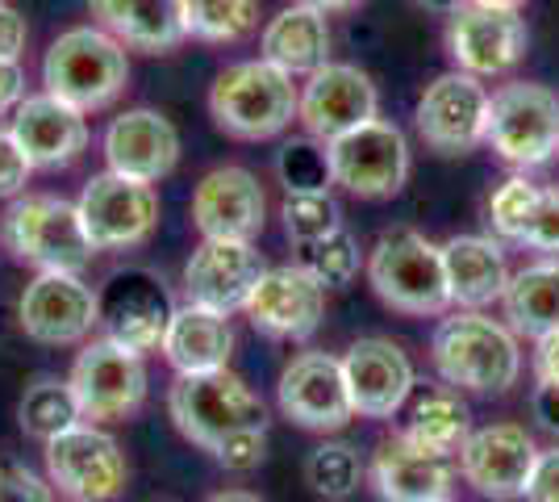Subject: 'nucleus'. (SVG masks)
I'll return each instance as SVG.
<instances>
[{
	"mask_svg": "<svg viewBox=\"0 0 559 502\" xmlns=\"http://www.w3.org/2000/svg\"><path fill=\"white\" fill-rule=\"evenodd\" d=\"M430 360L451 389L467 394H506L522 377L518 335L480 311L447 314L430 339Z\"/></svg>",
	"mask_w": 559,
	"mask_h": 502,
	"instance_id": "f257e3e1",
	"label": "nucleus"
},
{
	"mask_svg": "<svg viewBox=\"0 0 559 502\" xmlns=\"http://www.w3.org/2000/svg\"><path fill=\"white\" fill-rule=\"evenodd\" d=\"M263 456H267V428H247L234 431L226 444H217L213 460L222 469H230V474H251V469L263 465Z\"/></svg>",
	"mask_w": 559,
	"mask_h": 502,
	"instance_id": "58836bf2",
	"label": "nucleus"
},
{
	"mask_svg": "<svg viewBox=\"0 0 559 502\" xmlns=\"http://www.w3.org/2000/svg\"><path fill=\"white\" fill-rule=\"evenodd\" d=\"M210 502H263V499H255L251 490H226V494H213Z\"/></svg>",
	"mask_w": 559,
	"mask_h": 502,
	"instance_id": "3c124183",
	"label": "nucleus"
},
{
	"mask_svg": "<svg viewBox=\"0 0 559 502\" xmlns=\"http://www.w3.org/2000/svg\"><path fill=\"white\" fill-rule=\"evenodd\" d=\"M338 360H343V377H347L355 415L393 419L414 398V385H418L414 360L405 357V348L393 339H384V335L355 339Z\"/></svg>",
	"mask_w": 559,
	"mask_h": 502,
	"instance_id": "6ab92c4d",
	"label": "nucleus"
},
{
	"mask_svg": "<svg viewBox=\"0 0 559 502\" xmlns=\"http://www.w3.org/2000/svg\"><path fill=\"white\" fill-rule=\"evenodd\" d=\"M100 297V331L130 352H155L164 343L167 323L176 314V302L167 293L164 277L151 268H121L114 272L105 289H96Z\"/></svg>",
	"mask_w": 559,
	"mask_h": 502,
	"instance_id": "2eb2a0df",
	"label": "nucleus"
},
{
	"mask_svg": "<svg viewBox=\"0 0 559 502\" xmlns=\"http://www.w3.org/2000/svg\"><path fill=\"white\" fill-rule=\"evenodd\" d=\"M460 474L464 481L492 502H513L526 494V481L535 474L538 444L535 435L518 423H489L476 428L460 448Z\"/></svg>",
	"mask_w": 559,
	"mask_h": 502,
	"instance_id": "f3484780",
	"label": "nucleus"
},
{
	"mask_svg": "<svg viewBox=\"0 0 559 502\" xmlns=\"http://www.w3.org/2000/svg\"><path fill=\"white\" fill-rule=\"evenodd\" d=\"M526 502H559V444L538 453L535 460V474L526 481Z\"/></svg>",
	"mask_w": 559,
	"mask_h": 502,
	"instance_id": "37998d69",
	"label": "nucleus"
},
{
	"mask_svg": "<svg viewBox=\"0 0 559 502\" xmlns=\"http://www.w3.org/2000/svg\"><path fill=\"white\" fill-rule=\"evenodd\" d=\"M535 382L559 385V331L535 339Z\"/></svg>",
	"mask_w": 559,
	"mask_h": 502,
	"instance_id": "de8ad7c7",
	"label": "nucleus"
},
{
	"mask_svg": "<svg viewBox=\"0 0 559 502\" xmlns=\"http://www.w3.org/2000/svg\"><path fill=\"white\" fill-rule=\"evenodd\" d=\"M105 164L117 176L159 185L180 164V130L159 109H126L105 130Z\"/></svg>",
	"mask_w": 559,
	"mask_h": 502,
	"instance_id": "5701e85b",
	"label": "nucleus"
},
{
	"mask_svg": "<svg viewBox=\"0 0 559 502\" xmlns=\"http://www.w3.org/2000/svg\"><path fill=\"white\" fill-rule=\"evenodd\" d=\"M0 235H4V247L13 252V260L29 264L38 272H84L96 256L75 201L50 197V192L13 197L0 222Z\"/></svg>",
	"mask_w": 559,
	"mask_h": 502,
	"instance_id": "39448f33",
	"label": "nucleus"
},
{
	"mask_svg": "<svg viewBox=\"0 0 559 502\" xmlns=\"http://www.w3.org/2000/svg\"><path fill=\"white\" fill-rule=\"evenodd\" d=\"M280 415L305 431H343L355 419L343 360L326 352H301L284 364L276 382Z\"/></svg>",
	"mask_w": 559,
	"mask_h": 502,
	"instance_id": "dca6fc26",
	"label": "nucleus"
},
{
	"mask_svg": "<svg viewBox=\"0 0 559 502\" xmlns=\"http://www.w3.org/2000/svg\"><path fill=\"white\" fill-rule=\"evenodd\" d=\"M29 176H34V164L25 160L22 143L13 139L9 126H0V201L22 197L25 185H29Z\"/></svg>",
	"mask_w": 559,
	"mask_h": 502,
	"instance_id": "a19ab883",
	"label": "nucleus"
},
{
	"mask_svg": "<svg viewBox=\"0 0 559 502\" xmlns=\"http://www.w3.org/2000/svg\"><path fill=\"white\" fill-rule=\"evenodd\" d=\"M100 30H109L121 47L167 55L185 43L180 0H88Z\"/></svg>",
	"mask_w": 559,
	"mask_h": 502,
	"instance_id": "c85d7f7f",
	"label": "nucleus"
},
{
	"mask_svg": "<svg viewBox=\"0 0 559 502\" xmlns=\"http://www.w3.org/2000/svg\"><path fill=\"white\" fill-rule=\"evenodd\" d=\"M418 4H426V9H435V13H447V17H451V13H455L460 4H467V0H418Z\"/></svg>",
	"mask_w": 559,
	"mask_h": 502,
	"instance_id": "8fccbe9b",
	"label": "nucleus"
},
{
	"mask_svg": "<svg viewBox=\"0 0 559 502\" xmlns=\"http://www.w3.org/2000/svg\"><path fill=\"white\" fill-rule=\"evenodd\" d=\"M297 264H301L318 285L343 289L359 277L364 252H359V240L350 235L347 226H338V231H330V235H322V240L297 243Z\"/></svg>",
	"mask_w": 559,
	"mask_h": 502,
	"instance_id": "72a5a7b5",
	"label": "nucleus"
},
{
	"mask_svg": "<svg viewBox=\"0 0 559 502\" xmlns=\"http://www.w3.org/2000/svg\"><path fill=\"white\" fill-rule=\"evenodd\" d=\"M405 419H401V440L414 444L421 453L455 456L472 435V415H467L464 398L455 389H426L414 402H405Z\"/></svg>",
	"mask_w": 559,
	"mask_h": 502,
	"instance_id": "c756f323",
	"label": "nucleus"
},
{
	"mask_svg": "<svg viewBox=\"0 0 559 502\" xmlns=\"http://www.w3.org/2000/svg\"><path fill=\"white\" fill-rule=\"evenodd\" d=\"M159 352L176 369V377H197V373L230 369V357H234L230 318L185 302V306H176V314H171Z\"/></svg>",
	"mask_w": 559,
	"mask_h": 502,
	"instance_id": "bb28decb",
	"label": "nucleus"
},
{
	"mask_svg": "<svg viewBox=\"0 0 559 502\" xmlns=\"http://www.w3.org/2000/svg\"><path fill=\"white\" fill-rule=\"evenodd\" d=\"M25 101L22 59H0V114H13Z\"/></svg>",
	"mask_w": 559,
	"mask_h": 502,
	"instance_id": "a18cd8bd",
	"label": "nucleus"
},
{
	"mask_svg": "<svg viewBox=\"0 0 559 502\" xmlns=\"http://www.w3.org/2000/svg\"><path fill=\"white\" fill-rule=\"evenodd\" d=\"M185 34L213 47L251 38L259 25V0H180Z\"/></svg>",
	"mask_w": 559,
	"mask_h": 502,
	"instance_id": "2f4dec72",
	"label": "nucleus"
},
{
	"mask_svg": "<svg viewBox=\"0 0 559 502\" xmlns=\"http://www.w3.org/2000/svg\"><path fill=\"white\" fill-rule=\"evenodd\" d=\"M242 314L272 339H313L326 318V285H318L301 264H280L259 277Z\"/></svg>",
	"mask_w": 559,
	"mask_h": 502,
	"instance_id": "412c9836",
	"label": "nucleus"
},
{
	"mask_svg": "<svg viewBox=\"0 0 559 502\" xmlns=\"http://www.w3.org/2000/svg\"><path fill=\"white\" fill-rule=\"evenodd\" d=\"M522 243L543 256H559V189H543L535 201V214L522 231Z\"/></svg>",
	"mask_w": 559,
	"mask_h": 502,
	"instance_id": "ea45409f",
	"label": "nucleus"
},
{
	"mask_svg": "<svg viewBox=\"0 0 559 502\" xmlns=\"http://www.w3.org/2000/svg\"><path fill=\"white\" fill-rule=\"evenodd\" d=\"M368 281L376 297L396 314H447L451 311V289H447L443 247L430 243L414 226L384 231L368 252Z\"/></svg>",
	"mask_w": 559,
	"mask_h": 502,
	"instance_id": "20e7f679",
	"label": "nucleus"
},
{
	"mask_svg": "<svg viewBox=\"0 0 559 502\" xmlns=\"http://www.w3.org/2000/svg\"><path fill=\"white\" fill-rule=\"evenodd\" d=\"M25 43H29V25H25V17L13 9V4L0 0V59H22Z\"/></svg>",
	"mask_w": 559,
	"mask_h": 502,
	"instance_id": "c03bdc74",
	"label": "nucleus"
},
{
	"mask_svg": "<svg viewBox=\"0 0 559 502\" xmlns=\"http://www.w3.org/2000/svg\"><path fill=\"white\" fill-rule=\"evenodd\" d=\"M0 502H55V486L50 478H38L34 469L13 465V469H0Z\"/></svg>",
	"mask_w": 559,
	"mask_h": 502,
	"instance_id": "79ce46f5",
	"label": "nucleus"
},
{
	"mask_svg": "<svg viewBox=\"0 0 559 502\" xmlns=\"http://www.w3.org/2000/svg\"><path fill=\"white\" fill-rule=\"evenodd\" d=\"M43 448H47L50 486H59L71 502H114L130 481L121 444L96 423H75L59 431Z\"/></svg>",
	"mask_w": 559,
	"mask_h": 502,
	"instance_id": "9b49d317",
	"label": "nucleus"
},
{
	"mask_svg": "<svg viewBox=\"0 0 559 502\" xmlns=\"http://www.w3.org/2000/svg\"><path fill=\"white\" fill-rule=\"evenodd\" d=\"M359 478H364V465H359V453L350 448L347 440H326L305 460V481L322 499H350Z\"/></svg>",
	"mask_w": 559,
	"mask_h": 502,
	"instance_id": "f704fd0d",
	"label": "nucleus"
},
{
	"mask_svg": "<svg viewBox=\"0 0 559 502\" xmlns=\"http://www.w3.org/2000/svg\"><path fill=\"white\" fill-rule=\"evenodd\" d=\"M68 382L75 402H80L84 423H96V428L134 419L146 402V364H142V357L114 343V339H105V335L80 348Z\"/></svg>",
	"mask_w": 559,
	"mask_h": 502,
	"instance_id": "1a4fd4ad",
	"label": "nucleus"
},
{
	"mask_svg": "<svg viewBox=\"0 0 559 502\" xmlns=\"http://www.w3.org/2000/svg\"><path fill=\"white\" fill-rule=\"evenodd\" d=\"M538 185H531L526 176H510L501 180L489 197V226L510 243H522V231L526 222L535 214V201H538Z\"/></svg>",
	"mask_w": 559,
	"mask_h": 502,
	"instance_id": "e433bc0d",
	"label": "nucleus"
},
{
	"mask_svg": "<svg viewBox=\"0 0 559 502\" xmlns=\"http://www.w3.org/2000/svg\"><path fill=\"white\" fill-rule=\"evenodd\" d=\"M43 84L80 114L109 109L130 84V55L100 25H71L47 47Z\"/></svg>",
	"mask_w": 559,
	"mask_h": 502,
	"instance_id": "7ed1b4c3",
	"label": "nucleus"
},
{
	"mask_svg": "<svg viewBox=\"0 0 559 502\" xmlns=\"http://www.w3.org/2000/svg\"><path fill=\"white\" fill-rule=\"evenodd\" d=\"M472 4H497V9H522L526 0H472Z\"/></svg>",
	"mask_w": 559,
	"mask_h": 502,
	"instance_id": "603ef678",
	"label": "nucleus"
},
{
	"mask_svg": "<svg viewBox=\"0 0 559 502\" xmlns=\"http://www.w3.org/2000/svg\"><path fill=\"white\" fill-rule=\"evenodd\" d=\"M293 80L297 75H288L267 59H247L226 68L210 89V114L217 130L242 143H263L284 135L301 109V89Z\"/></svg>",
	"mask_w": 559,
	"mask_h": 502,
	"instance_id": "f03ea898",
	"label": "nucleus"
},
{
	"mask_svg": "<svg viewBox=\"0 0 559 502\" xmlns=\"http://www.w3.org/2000/svg\"><path fill=\"white\" fill-rule=\"evenodd\" d=\"M9 130L22 143L25 160L34 167H43V172L75 164L88 151V114H80L75 105L50 93L25 96L22 105L13 109Z\"/></svg>",
	"mask_w": 559,
	"mask_h": 502,
	"instance_id": "b1692460",
	"label": "nucleus"
},
{
	"mask_svg": "<svg viewBox=\"0 0 559 502\" xmlns=\"http://www.w3.org/2000/svg\"><path fill=\"white\" fill-rule=\"evenodd\" d=\"M489 105L492 93L485 80L467 72H443L426 84L418 96V135L421 143L439 155H467L489 139Z\"/></svg>",
	"mask_w": 559,
	"mask_h": 502,
	"instance_id": "f8f14e48",
	"label": "nucleus"
},
{
	"mask_svg": "<svg viewBox=\"0 0 559 502\" xmlns=\"http://www.w3.org/2000/svg\"><path fill=\"white\" fill-rule=\"evenodd\" d=\"M531 47V30L518 9H497V4H460L447 22V55L455 68L476 80L510 75Z\"/></svg>",
	"mask_w": 559,
	"mask_h": 502,
	"instance_id": "ddd939ff",
	"label": "nucleus"
},
{
	"mask_svg": "<svg viewBox=\"0 0 559 502\" xmlns=\"http://www.w3.org/2000/svg\"><path fill=\"white\" fill-rule=\"evenodd\" d=\"M17 423H22L25 435L38 440V444H47L59 431L84 423L80 402H75V394H71V382L38 377V382L22 394V402H17Z\"/></svg>",
	"mask_w": 559,
	"mask_h": 502,
	"instance_id": "473e14b6",
	"label": "nucleus"
},
{
	"mask_svg": "<svg viewBox=\"0 0 559 502\" xmlns=\"http://www.w3.org/2000/svg\"><path fill=\"white\" fill-rule=\"evenodd\" d=\"M531 410H535L538 428L551 431V435L559 440V385L538 382L535 394H531Z\"/></svg>",
	"mask_w": 559,
	"mask_h": 502,
	"instance_id": "49530a36",
	"label": "nucleus"
},
{
	"mask_svg": "<svg viewBox=\"0 0 559 502\" xmlns=\"http://www.w3.org/2000/svg\"><path fill=\"white\" fill-rule=\"evenodd\" d=\"M301 4H309V9H322V13H347V9H355L359 0H301Z\"/></svg>",
	"mask_w": 559,
	"mask_h": 502,
	"instance_id": "09e8293b",
	"label": "nucleus"
},
{
	"mask_svg": "<svg viewBox=\"0 0 559 502\" xmlns=\"http://www.w3.org/2000/svg\"><path fill=\"white\" fill-rule=\"evenodd\" d=\"M501 302L513 335L543 339L559 331V260H535L518 268Z\"/></svg>",
	"mask_w": 559,
	"mask_h": 502,
	"instance_id": "7c9ffc66",
	"label": "nucleus"
},
{
	"mask_svg": "<svg viewBox=\"0 0 559 502\" xmlns=\"http://www.w3.org/2000/svg\"><path fill=\"white\" fill-rule=\"evenodd\" d=\"M167 410H171L176 431L205 453H217V444H226L234 431L267 428L263 398L230 369L176 377L167 394Z\"/></svg>",
	"mask_w": 559,
	"mask_h": 502,
	"instance_id": "423d86ee",
	"label": "nucleus"
},
{
	"mask_svg": "<svg viewBox=\"0 0 559 502\" xmlns=\"http://www.w3.org/2000/svg\"><path fill=\"white\" fill-rule=\"evenodd\" d=\"M280 218H284V231H288L293 243H313L343 226V210H338V201L330 197V189L284 192Z\"/></svg>",
	"mask_w": 559,
	"mask_h": 502,
	"instance_id": "c9c22d12",
	"label": "nucleus"
},
{
	"mask_svg": "<svg viewBox=\"0 0 559 502\" xmlns=\"http://www.w3.org/2000/svg\"><path fill=\"white\" fill-rule=\"evenodd\" d=\"M326 164L330 185H343L364 201H384L405 189L414 160H409V143H405L401 126L372 118L359 130L326 143Z\"/></svg>",
	"mask_w": 559,
	"mask_h": 502,
	"instance_id": "6e6552de",
	"label": "nucleus"
},
{
	"mask_svg": "<svg viewBox=\"0 0 559 502\" xmlns=\"http://www.w3.org/2000/svg\"><path fill=\"white\" fill-rule=\"evenodd\" d=\"M80 222L88 231V243L96 252H130L155 235L159 226V192L146 180H130L117 172L93 176L80 201Z\"/></svg>",
	"mask_w": 559,
	"mask_h": 502,
	"instance_id": "9d476101",
	"label": "nucleus"
},
{
	"mask_svg": "<svg viewBox=\"0 0 559 502\" xmlns=\"http://www.w3.org/2000/svg\"><path fill=\"white\" fill-rule=\"evenodd\" d=\"M267 222V192L255 172L238 164L213 167L192 192V226L201 240L255 243Z\"/></svg>",
	"mask_w": 559,
	"mask_h": 502,
	"instance_id": "aec40b11",
	"label": "nucleus"
},
{
	"mask_svg": "<svg viewBox=\"0 0 559 502\" xmlns=\"http://www.w3.org/2000/svg\"><path fill=\"white\" fill-rule=\"evenodd\" d=\"M372 118H380V93L372 75L359 72L355 63H326L313 75H305L297 121L309 130V139L326 147Z\"/></svg>",
	"mask_w": 559,
	"mask_h": 502,
	"instance_id": "a211bd4d",
	"label": "nucleus"
},
{
	"mask_svg": "<svg viewBox=\"0 0 559 502\" xmlns=\"http://www.w3.org/2000/svg\"><path fill=\"white\" fill-rule=\"evenodd\" d=\"M17 327L47 348L84 343L100 327V297L80 272H38L17 297Z\"/></svg>",
	"mask_w": 559,
	"mask_h": 502,
	"instance_id": "4468645a",
	"label": "nucleus"
},
{
	"mask_svg": "<svg viewBox=\"0 0 559 502\" xmlns=\"http://www.w3.org/2000/svg\"><path fill=\"white\" fill-rule=\"evenodd\" d=\"M318 143V139H313ZM301 139V143H288L280 151V180L288 192L301 189H330V164H326V147H318Z\"/></svg>",
	"mask_w": 559,
	"mask_h": 502,
	"instance_id": "4c0bfd02",
	"label": "nucleus"
},
{
	"mask_svg": "<svg viewBox=\"0 0 559 502\" xmlns=\"http://www.w3.org/2000/svg\"><path fill=\"white\" fill-rule=\"evenodd\" d=\"M485 143L510 167H543L551 155H559V93L531 80L497 89Z\"/></svg>",
	"mask_w": 559,
	"mask_h": 502,
	"instance_id": "0eeeda50",
	"label": "nucleus"
},
{
	"mask_svg": "<svg viewBox=\"0 0 559 502\" xmlns=\"http://www.w3.org/2000/svg\"><path fill=\"white\" fill-rule=\"evenodd\" d=\"M267 272L255 243H230V240H201V247L185 264V297L192 306H205L217 314L247 311V297Z\"/></svg>",
	"mask_w": 559,
	"mask_h": 502,
	"instance_id": "4be33fe9",
	"label": "nucleus"
},
{
	"mask_svg": "<svg viewBox=\"0 0 559 502\" xmlns=\"http://www.w3.org/2000/svg\"><path fill=\"white\" fill-rule=\"evenodd\" d=\"M443 268L447 289H451V306L460 311H485L492 302L506 297L510 285V264L506 247L489 235H455L443 243Z\"/></svg>",
	"mask_w": 559,
	"mask_h": 502,
	"instance_id": "a878e982",
	"label": "nucleus"
},
{
	"mask_svg": "<svg viewBox=\"0 0 559 502\" xmlns=\"http://www.w3.org/2000/svg\"><path fill=\"white\" fill-rule=\"evenodd\" d=\"M455 465L451 456L421 453L393 435L372 460V486L384 502H451Z\"/></svg>",
	"mask_w": 559,
	"mask_h": 502,
	"instance_id": "393cba45",
	"label": "nucleus"
},
{
	"mask_svg": "<svg viewBox=\"0 0 559 502\" xmlns=\"http://www.w3.org/2000/svg\"><path fill=\"white\" fill-rule=\"evenodd\" d=\"M330 22L322 9H309L301 0H293L288 9H280L272 22L259 34V59L276 63L288 75H313L330 63Z\"/></svg>",
	"mask_w": 559,
	"mask_h": 502,
	"instance_id": "cd10ccee",
	"label": "nucleus"
}]
</instances>
